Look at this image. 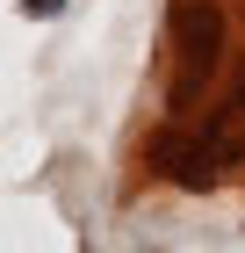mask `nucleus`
Returning <instances> with one entry per match:
<instances>
[{
    "instance_id": "obj_1",
    "label": "nucleus",
    "mask_w": 245,
    "mask_h": 253,
    "mask_svg": "<svg viewBox=\"0 0 245 253\" xmlns=\"http://www.w3.org/2000/svg\"><path fill=\"white\" fill-rule=\"evenodd\" d=\"M173 37H180V101L216 73V43H224V22L209 0H180V15H173Z\"/></svg>"
}]
</instances>
